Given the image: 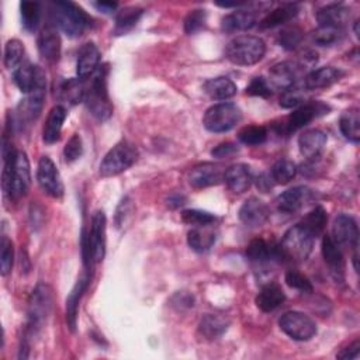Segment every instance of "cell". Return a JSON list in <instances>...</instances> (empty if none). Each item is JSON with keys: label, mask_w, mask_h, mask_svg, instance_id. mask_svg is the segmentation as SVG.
<instances>
[{"label": "cell", "mask_w": 360, "mask_h": 360, "mask_svg": "<svg viewBox=\"0 0 360 360\" xmlns=\"http://www.w3.org/2000/svg\"><path fill=\"white\" fill-rule=\"evenodd\" d=\"M186 201V197L185 196H179V194H173L168 199V206L172 207V208H178L180 207L182 204H185Z\"/></svg>", "instance_id": "59"}, {"label": "cell", "mask_w": 360, "mask_h": 360, "mask_svg": "<svg viewBox=\"0 0 360 360\" xmlns=\"http://www.w3.org/2000/svg\"><path fill=\"white\" fill-rule=\"evenodd\" d=\"M302 32L293 26V27H287L284 29L280 36H279V43L284 50H294L297 46H300L301 40H302Z\"/></svg>", "instance_id": "48"}, {"label": "cell", "mask_w": 360, "mask_h": 360, "mask_svg": "<svg viewBox=\"0 0 360 360\" xmlns=\"http://www.w3.org/2000/svg\"><path fill=\"white\" fill-rule=\"evenodd\" d=\"M301 103H304V93L301 92V89H297L295 86L284 91L280 98V106L284 109L297 107Z\"/></svg>", "instance_id": "52"}, {"label": "cell", "mask_w": 360, "mask_h": 360, "mask_svg": "<svg viewBox=\"0 0 360 360\" xmlns=\"http://www.w3.org/2000/svg\"><path fill=\"white\" fill-rule=\"evenodd\" d=\"M298 15V6L297 5H293V4H288V5H283L274 11H272L260 23H259V27L262 30H266V29H274L277 26H281V25H286L288 23L290 20H293L295 16Z\"/></svg>", "instance_id": "34"}, {"label": "cell", "mask_w": 360, "mask_h": 360, "mask_svg": "<svg viewBox=\"0 0 360 360\" xmlns=\"http://www.w3.org/2000/svg\"><path fill=\"white\" fill-rule=\"evenodd\" d=\"M225 171L215 164H201L192 169L189 182L196 189H204L224 182Z\"/></svg>", "instance_id": "14"}, {"label": "cell", "mask_w": 360, "mask_h": 360, "mask_svg": "<svg viewBox=\"0 0 360 360\" xmlns=\"http://www.w3.org/2000/svg\"><path fill=\"white\" fill-rule=\"evenodd\" d=\"M229 326V321L221 315H214V314H207L201 318L199 324V331L200 333L208 339L214 340L222 336Z\"/></svg>", "instance_id": "32"}, {"label": "cell", "mask_w": 360, "mask_h": 360, "mask_svg": "<svg viewBox=\"0 0 360 360\" xmlns=\"http://www.w3.org/2000/svg\"><path fill=\"white\" fill-rule=\"evenodd\" d=\"M20 13H22V22L27 32H36L41 22V4L39 2H25L20 4Z\"/></svg>", "instance_id": "38"}, {"label": "cell", "mask_w": 360, "mask_h": 360, "mask_svg": "<svg viewBox=\"0 0 360 360\" xmlns=\"http://www.w3.org/2000/svg\"><path fill=\"white\" fill-rule=\"evenodd\" d=\"M144 15V11L141 8H124L117 13L116 18V34H126L130 32L141 19Z\"/></svg>", "instance_id": "39"}, {"label": "cell", "mask_w": 360, "mask_h": 360, "mask_svg": "<svg viewBox=\"0 0 360 360\" xmlns=\"http://www.w3.org/2000/svg\"><path fill=\"white\" fill-rule=\"evenodd\" d=\"M37 180L40 187L51 197L61 199L64 196L65 187L60 175L58 168L50 156H43L39 162Z\"/></svg>", "instance_id": "9"}, {"label": "cell", "mask_w": 360, "mask_h": 360, "mask_svg": "<svg viewBox=\"0 0 360 360\" xmlns=\"http://www.w3.org/2000/svg\"><path fill=\"white\" fill-rule=\"evenodd\" d=\"M131 207H133L131 206V200L128 197L121 200V203L119 204L117 211H116V225L117 227H121L126 222V218L131 213Z\"/></svg>", "instance_id": "54"}, {"label": "cell", "mask_w": 360, "mask_h": 360, "mask_svg": "<svg viewBox=\"0 0 360 360\" xmlns=\"http://www.w3.org/2000/svg\"><path fill=\"white\" fill-rule=\"evenodd\" d=\"M100 57V51L95 43H86L82 46L76 62V74L81 81H85L96 74L99 69Z\"/></svg>", "instance_id": "19"}, {"label": "cell", "mask_w": 360, "mask_h": 360, "mask_svg": "<svg viewBox=\"0 0 360 360\" xmlns=\"http://www.w3.org/2000/svg\"><path fill=\"white\" fill-rule=\"evenodd\" d=\"M343 39V30L331 27H318L309 34L311 43L319 47H331Z\"/></svg>", "instance_id": "40"}, {"label": "cell", "mask_w": 360, "mask_h": 360, "mask_svg": "<svg viewBox=\"0 0 360 360\" xmlns=\"http://www.w3.org/2000/svg\"><path fill=\"white\" fill-rule=\"evenodd\" d=\"M286 300L284 291L276 283H269L263 286L256 295V305L263 312H272L279 308Z\"/></svg>", "instance_id": "28"}, {"label": "cell", "mask_w": 360, "mask_h": 360, "mask_svg": "<svg viewBox=\"0 0 360 360\" xmlns=\"http://www.w3.org/2000/svg\"><path fill=\"white\" fill-rule=\"evenodd\" d=\"M32 185V171L27 154L23 151L18 152L15 172H13V199L25 197Z\"/></svg>", "instance_id": "21"}, {"label": "cell", "mask_w": 360, "mask_h": 360, "mask_svg": "<svg viewBox=\"0 0 360 360\" xmlns=\"http://www.w3.org/2000/svg\"><path fill=\"white\" fill-rule=\"evenodd\" d=\"M270 217V208L265 201L258 197L248 199L239 208V220L246 227H260Z\"/></svg>", "instance_id": "16"}, {"label": "cell", "mask_w": 360, "mask_h": 360, "mask_svg": "<svg viewBox=\"0 0 360 360\" xmlns=\"http://www.w3.org/2000/svg\"><path fill=\"white\" fill-rule=\"evenodd\" d=\"M85 95H86V88L79 78L68 79V81L62 82L61 86L58 88L60 99H62L64 102H67L69 105H76V103L85 100Z\"/></svg>", "instance_id": "37"}, {"label": "cell", "mask_w": 360, "mask_h": 360, "mask_svg": "<svg viewBox=\"0 0 360 360\" xmlns=\"http://www.w3.org/2000/svg\"><path fill=\"white\" fill-rule=\"evenodd\" d=\"M224 180H225L227 186L229 187V190L241 194L251 187V185L253 182V176L251 173L249 166H246L244 164H236V165L229 166L225 171Z\"/></svg>", "instance_id": "26"}, {"label": "cell", "mask_w": 360, "mask_h": 360, "mask_svg": "<svg viewBox=\"0 0 360 360\" xmlns=\"http://www.w3.org/2000/svg\"><path fill=\"white\" fill-rule=\"evenodd\" d=\"M236 152H238V147H236L235 144H232V142H222V144L217 145V147L211 151V155H213L214 158L222 159V158H228V156H231V155H234V154H236Z\"/></svg>", "instance_id": "53"}, {"label": "cell", "mask_w": 360, "mask_h": 360, "mask_svg": "<svg viewBox=\"0 0 360 360\" xmlns=\"http://www.w3.org/2000/svg\"><path fill=\"white\" fill-rule=\"evenodd\" d=\"M67 117H68V112L64 106L53 107L43 131V140L46 144H54L60 140Z\"/></svg>", "instance_id": "29"}, {"label": "cell", "mask_w": 360, "mask_h": 360, "mask_svg": "<svg viewBox=\"0 0 360 360\" xmlns=\"http://www.w3.org/2000/svg\"><path fill=\"white\" fill-rule=\"evenodd\" d=\"M91 283V277L89 274H84L76 284L74 286L72 291L69 293L68 298H67V322L68 326L71 328V331L76 329V322H78V311H79V305H81V300L85 294V291L88 290Z\"/></svg>", "instance_id": "24"}, {"label": "cell", "mask_w": 360, "mask_h": 360, "mask_svg": "<svg viewBox=\"0 0 360 360\" xmlns=\"http://www.w3.org/2000/svg\"><path fill=\"white\" fill-rule=\"evenodd\" d=\"M352 11L343 5H329L316 12V20L319 27H331L343 30V27L350 22Z\"/></svg>", "instance_id": "20"}, {"label": "cell", "mask_w": 360, "mask_h": 360, "mask_svg": "<svg viewBox=\"0 0 360 360\" xmlns=\"http://www.w3.org/2000/svg\"><path fill=\"white\" fill-rule=\"evenodd\" d=\"M343 71L335 67H322L309 72L304 79V88L307 91H318L332 86L343 78Z\"/></svg>", "instance_id": "22"}, {"label": "cell", "mask_w": 360, "mask_h": 360, "mask_svg": "<svg viewBox=\"0 0 360 360\" xmlns=\"http://www.w3.org/2000/svg\"><path fill=\"white\" fill-rule=\"evenodd\" d=\"M322 256L328 265L329 273L336 283H342L345 279V260L339 246L332 241L331 236L322 239Z\"/></svg>", "instance_id": "18"}, {"label": "cell", "mask_w": 360, "mask_h": 360, "mask_svg": "<svg viewBox=\"0 0 360 360\" xmlns=\"http://www.w3.org/2000/svg\"><path fill=\"white\" fill-rule=\"evenodd\" d=\"M242 119L241 109L234 103H218L207 109L203 124L211 133H227Z\"/></svg>", "instance_id": "7"}, {"label": "cell", "mask_w": 360, "mask_h": 360, "mask_svg": "<svg viewBox=\"0 0 360 360\" xmlns=\"http://www.w3.org/2000/svg\"><path fill=\"white\" fill-rule=\"evenodd\" d=\"M207 25V13L206 11H193L187 15V18L185 19V32L186 34H196L199 32H201Z\"/></svg>", "instance_id": "47"}, {"label": "cell", "mask_w": 360, "mask_h": 360, "mask_svg": "<svg viewBox=\"0 0 360 360\" xmlns=\"http://www.w3.org/2000/svg\"><path fill=\"white\" fill-rule=\"evenodd\" d=\"M286 283L288 287L291 288H295L298 291H304V293H312V284L311 281L304 276L301 274L300 272L297 270H288L286 273Z\"/></svg>", "instance_id": "49"}, {"label": "cell", "mask_w": 360, "mask_h": 360, "mask_svg": "<svg viewBox=\"0 0 360 360\" xmlns=\"http://www.w3.org/2000/svg\"><path fill=\"white\" fill-rule=\"evenodd\" d=\"M13 79L18 88L23 93L29 95L43 79H46V72L40 67H34L29 62H25L18 69H15Z\"/></svg>", "instance_id": "23"}, {"label": "cell", "mask_w": 360, "mask_h": 360, "mask_svg": "<svg viewBox=\"0 0 360 360\" xmlns=\"http://www.w3.org/2000/svg\"><path fill=\"white\" fill-rule=\"evenodd\" d=\"M95 8L102 13L110 15L119 8V5L116 2H98V4H95Z\"/></svg>", "instance_id": "57"}, {"label": "cell", "mask_w": 360, "mask_h": 360, "mask_svg": "<svg viewBox=\"0 0 360 360\" xmlns=\"http://www.w3.org/2000/svg\"><path fill=\"white\" fill-rule=\"evenodd\" d=\"M238 138L242 144L249 147L262 145L267 140V130L263 126H248L239 131Z\"/></svg>", "instance_id": "42"}, {"label": "cell", "mask_w": 360, "mask_h": 360, "mask_svg": "<svg viewBox=\"0 0 360 360\" xmlns=\"http://www.w3.org/2000/svg\"><path fill=\"white\" fill-rule=\"evenodd\" d=\"M138 159L137 148L127 142L121 141L116 147H113L100 164V175L103 178L117 176L127 169H130Z\"/></svg>", "instance_id": "6"}, {"label": "cell", "mask_w": 360, "mask_h": 360, "mask_svg": "<svg viewBox=\"0 0 360 360\" xmlns=\"http://www.w3.org/2000/svg\"><path fill=\"white\" fill-rule=\"evenodd\" d=\"M47 92V78L43 79L18 107V117L20 124H30L32 121H36L43 110L44 99Z\"/></svg>", "instance_id": "11"}, {"label": "cell", "mask_w": 360, "mask_h": 360, "mask_svg": "<svg viewBox=\"0 0 360 360\" xmlns=\"http://www.w3.org/2000/svg\"><path fill=\"white\" fill-rule=\"evenodd\" d=\"M266 44L262 39L253 36H239L231 40L227 46L225 55L229 62L239 67L255 65L263 60Z\"/></svg>", "instance_id": "4"}, {"label": "cell", "mask_w": 360, "mask_h": 360, "mask_svg": "<svg viewBox=\"0 0 360 360\" xmlns=\"http://www.w3.org/2000/svg\"><path fill=\"white\" fill-rule=\"evenodd\" d=\"M246 256L252 262L265 263L273 258H279V252H277V246L270 245L267 241H265L262 238H256L248 245Z\"/></svg>", "instance_id": "36"}, {"label": "cell", "mask_w": 360, "mask_h": 360, "mask_svg": "<svg viewBox=\"0 0 360 360\" xmlns=\"http://www.w3.org/2000/svg\"><path fill=\"white\" fill-rule=\"evenodd\" d=\"M84 154V142L82 138L78 134H74L71 137V140L67 142L65 149H64V156L67 159V162H74L76 159H79Z\"/></svg>", "instance_id": "51"}, {"label": "cell", "mask_w": 360, "mask_h": 360, "mask_svg": "<svg viewBox=\"0 0 360 360\" xmlns=\"http://www.w3.org/2000/svg\"><path fill=\"white\" fill-rule=\"evenodd\" d=\"M340 133L353 144L360 141V113L357 109L346 110L339 120Z\"/></svg>", "instance_id": "35"}, {"label": "cell", "mask_w": 360, "mask_h": 360, "mask_svg": "<svg viewBox=\"0 0 360 360\" xmlns=\"http://www.w3.org/2000/svg\"><path fill=\"white\" fill-rule=\"evenodd\" d=\"M39 51L43 60L47 62H57L61 57V37L54 29H46L40 33L39 40Z\"/></svg>", "instance_id": "27"}, {"label": "cell", "mask_w": 360, "mask_h": 360, "mask_svg": "<svg viewBox=\"0 0 360 360\" xmlns=\"http://www.w3.org/2000/svg\"><path fill=\"white\" fill-rule=\"evenodd\" d=\"M91 231L88 234L91 256L93 263H100L106 255V214L102 210L95 211L91 222Z\"/></svg>", "instance_id": "12"}, {"label": "cell", "mask_w": 360, "mask_h": 360, "mask_svg": "<svg viewBox=\"0 0 360 360\" xmlns=\"http://www.w3.org/2000/svg\"><path fill=\"white\" fill-rule=\"evenodd\" d=\"M312 197V192L305 187V186H295L293 189L286 190L284 193H281L277 200V208L279 211L284 213V214H293L297 213L298 210H301L307 203H309Z\"/></svg>", "instance_id": "15"}, {"label": "cell", "mask_w": 360, "mask_h": 360, "mask_svg": "<svg viewBox=\"0 0 360 360\" xmlns=\"http://www.w3.org/2000/svg\"><path fill=\"white\" fill-rule=\"evenodd\" d=\"M51 308H53V290L50 288V286L40 283L34 288L30 297L29 321H27V328L23 339L30 340L33 336L39 333V331L43 328L44 322L47 321L51 312Z\"/></svg>", "instance_id": "5"}, {"label": "cell", "mask_w": 360, "mask_h": 360, "mask_svg": "<svg viewBox=\"0 0 360 360\" xmlns=\"http://www.w3.org/2000/svg\"><path fill=\"white\" fill-rule=\"evenodd\" d=\"M314 238L315 236L302 224L291 227L284 234L280 245H277L279 259L294 263L305 260L312 251Z\"/></svg>", "instance_id": "3"}, {"label": "cell", "mask_w": 360, "mask_h": 360, "mask_svg": "<svg viewBox=\"0 0 360 360\" xmlns=\"http://www.w3.org/2000/svg\"><path fill=\"white\" fill-rule=\"evenodd\" d=\"M258 23L256 15L252 11H236L222 19V30L228 33L246 32Z\"/></svg>", "instance_id": "30"}, {"label": "cell", "mask_w": 360, "mask_h": 360, "mask_svg": "<svg viewBox=\"0 0 360 360\" xmlns=\"http://www.w3.org/2000/svg\"><path fill=\"white\" fill-rule=\"evenodd\" d=\"M215 232L211 225L196 227L187 234V244L196 252H207L215 244Z\"/></svg>", "instance_id": "33"}, {"label": "cell", "mask_w": 360, "mask_h": 360, "mask_svg": "<svg viewBox=\"0 0 360 360\" xmlns=\"http://www.w3.org/2000/svg\"><path fill=\"white\" fill-rule=\"evenodd\" d=\"M15 262V251H13V242L8 238H2V244H0V272L2 276H8L12 272Z\"/></svg>", "instance_id": "46"}, {"label": "cell", "mask_w": 360, "mask_h": 360, "mask_svg": "<svg viewBox=\"0 0 360 360\" xmlns=\"http://www.w3.org/2000/svg\"><path fill=\"white\" fill-rule=\"evenodd\" d=\"M354 33H356V36L359 37V22L354 23Z\"/></svg>", "instance_id": "60"}, {"label": "cell", "mask_w": 360, "mask_h": 360, "mask_svg": "<svg viewBox=\"0 0 360 360\" xmlns=\"http://www.w3.org/2000/svg\"><path fill=\"white\" fill-rule=\"evenodd\" d=\"M25 46L19 40L8 41L5 47V65L9 69H18L23 64Z\"/></svg>", "instance_id": "44"}, {"label": "cell", "mask_w": 360, "mask_h": 360, "mask_svg": "<svg viewBox=\"0 0 360 360\" xmlns=\"http://www.w3.org/2000/svg\"><path fill=\"white\" fill-rule=\"evenodd\" d=\"M326 135L321 130H307L298 138L300 152L307 159H315L321 155L326 145Z\"/></svg>", "instance_id": "25"}, {"label": "cell", "mask_w": 360, "mask_h": 360, "mask_svg": "<svg viewBox=\"0 0 360 360\" xmlns=\"http://www.w3.org/2000/svg\"><path fill=\"white\" fill-rule=\"evenodd\" d=\"M302 68L304 67L297 62H291V61L280 62L270 69V72H269L270 82L273 84V86H276L277 89H281L284 92V91L295 86V82H297L298 75L302 71Z\"/></svg>", "instance_id": "17"}, {"label": "cell", "mask_w": 360, "mask_h": 360, "mask_svg": "<svg viewBox=\"0 0 360 360\" xmlns=\"http://www.w3.org/2000/svg\"><path fill=\"white\" fill-rule=\"evenodd\" d=\"M53 23L68 37L76 39L93 26L92 18L72 2H53L50 9Z\"/></svg>", "instance_id": "1"}, {"label": "cell", "mask_w": 360, "mask_h": 360, "mask_svg": "<svg viewBox=\"0 0 360 360\" xmlns=\"http://www.w3.org/2000/svg\"><path fill=\"white\" fill-rule=\"evenodd\" d=\"M256 186H258V189H259L260 192L267 193L269 189H272V179L267 178L266 175H260V176L258 178V180H256Z\"/></svg>", "instance_id": "58"}, {"label": "cell", "mask_w": 360, "mask_h": 360, "mask_svg": "<svg viewBox=\"0 0 360 360\" xmlns=\"http://www.w3.org/2000/svg\"><path fill=\"white\" fill-rule=\"evenodd\" d=\"M175 297L179 298L178 301L173 300V302L179 304V308H183V307L190 308V307H193V295H190L187 293H178Z\"/></svg>", "instance_id": "56"}, {"label": "cell", "mask_w": 360, "mask_h": 360, "mask_svg": "<svg viewBox=\"0 0 360 360\" xmlns=\"http://www.w3.org/2000/svg\"><path fill=\"white\" fill-rule=\"evenodd\" d=\"M182 220L187 225L207 227V225H213L214 224L215 215L208 213V211H203V210H185L182 213Z\"/></svg>", "instance_id": "45"}, {"label": "cell", "mask_w": 360, "mask_h": 360, "mask_svg": "<svg viewBox=\"0 0 360 360\" xmlns=\"http://www.w3.org/2000/svg\"><path fill=\"white\" fill-rule=\"evenodd\" d=\"M107 75H109V67L107 65L100 67L93 75L91 86L86 88V95H85V103L89 112L99 121H106L113 114V105L110 102L109 91H107Z\"/></svg>", "instance_id": "2"}, {"label": "cell", "mask_w": 360, "mask_h": 360, "mask_svg": "<svg viewBox=\"0 0 360 360\" xmlns=\"http://www.w3.org/2000/svg\"><path fill=\"white\" fill-rule=\"evenodd\" d=\"M326 221H328L326 211L324 210V207L318 206V207H315V208L302 220L301 224H302L314 236H316V235H319V234L324 231V228H325V225H326Z\"/></svg>", "instance_id": "43"}, {"label": "cell", "mask_w": 360, "mask_h": 360, "mask_svg": "<svg viewBox=\"0 0 360 360\" xmlns=\"http://www.w3.org/2000/svg\"><path fill=\"white\" fill-rule=\"evenodd\" d=\"M280 329L294 340L305 342L316 335L315 322L305 314L298 311H288L279 319Z\"/></svg>", "instance_id": "8"}, {"label": "cell", "mask_w": 360, "mask_h": 360, "mask_svg": "<svg viewBox=\"0 0 360 360\" xmlns=\"http://www.w3.org/2000/svg\"><path fill=\"white\" fill-rule=\"evenodd\" d=\"M332 241L340 246L357 248L359 242V228L353 217L347 214H339L332 225Z\"/></svg>", "instance_id": "13"}, {"label": "cell", "mask_w": 360, "mask_h": 360, "mask_svg": "<svg viewBox=\"0 0 360 360\" xmlns=\"http://www.w3.org/2000/svg\"><path fill=\"white\" fill-rule=\"evenodd\" d=\"M236 85L227 76H218L204 84V92L214 100H227L236 95Z\"/></svg>", "instance_id": "31"}, {"label": "cell", "mask_w": 360, "mask_h": 360, "mask_svg": "<svg viewBox=\"0 0 360 360\" xmlns=\"http://www.w3.org/2000/svg\"><path fill=\"white\" fill-rule=\"evenodd\" d=\"M329 106H326L322 102H311L307 103L297 110H294L283 124L281 130L286 134H291L302 127H305L308 123H311L314 119H318L324 114H328Z\"/></svg>", "instance_id": "10"}, {"label": "cell", "mask_w": 360, "mask_h": 360, "mask_svg": "<svg viewBox=\"0 0 360 360\" xmlns=\"http://www.w3.org/2000/svg\"><path fill=\"white\" fill-rule=\"evenodd\" d=\"M272 85L262 76L252 79L249 86L246 88V95L256 96V98H269L272 96Z\"/></svg>", "instance_id": "50"}, {"label": "cell", "mask_w": 360, "mask_h": 360, "mask_svg": "<svg viewBox=\"0 0 360 360\" xmlns=\"http://www.w3.org/2000/svg\"><path fill=\"white\" fill-rule=\"evenodd\" d=\"M270 175H272V180H274L276 183L287 185L295 178L297 166L294 162L288 159H280L272 166Z\"/></svg>", "instance_id": "41"}, {"label": "cell", "mask_w": 360, "mask_h": 360, "mask_svg": "<svg viewBox=\"0 0 360 360\" xmlns=\"http://www.w3.org/2000/svg\"><path fill=\"white\" fill-rule=\"evenodd\" d=\"M359 353H360V340L359 339H356L353 343H350L347 347H345V349H342L338 354H336V357L338 359H345V360H350V359H356L357 356H359Z\"/></svg>", "instance_id": "55"}]
</instances>
